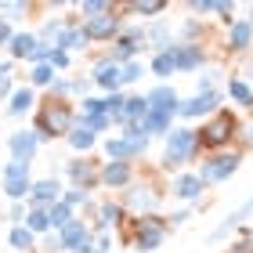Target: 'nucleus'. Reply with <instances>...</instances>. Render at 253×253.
Listing matches in <instances>:
<instances>
[{"label":"nucleus","mask_w":253,"mask_h":253,"mask_svg":"<svg viewBox=\"0 0 253 253\" xmlns=\"http://www.w3.org/2000/svg\"><path fill=\"white\" fill-rule=\"evenodd\" d=\"M76 126V112L69 109V101L62 98H43L33 116V130L40 134V141H54V137H69V130Z\"/></svg>","instance_id":"nucleus-1"},{"label":"nucleus","mask_w":253,"mask_h":253,"mask_svg":"<svg viewBox=\"0 0 253 253\" xmlns=\"http://www.w3.org/2000/svg\"><path fill=\"white\" fill-rule=\"evenodd\" d=\"M199 148L203 152H224V148H232L235 145V137L243 134V126H239V116L235 112H217V116H210L199 130Z\"/></svg>","instance_id":"nucleus-2"},{"label":"nucleus","mask_w":253,"mask_h":253,"mask_svg":"<svg viewBox=\"0 0 253 253\" xmlns=\"http://www.w3.org/2000/svg\"><path fill=\"white\" fill-rule=\"evenodd\" d=\"M199 152H203V148H199V134H195L192 126H177V130H170L167 141H163V170L185 167Z\"/></svg>","instance_id":"nucleus-3"},{"label":"nucleus","mask_w":253,"mask_h":253,"mask_svg":"<svg viewBox=\"0 0 253 253\" xmlns=\"http://www.w3.org/2000/svg\"><path fill=\"white\" fill-rule=\"evenodd\" d=\"M239 163H243V152H239V148H224V152H206L195 174H199V177H203V185L210 188V185H221V181L232 177L235 170H239Z\"/></svg>","instance_id":"nucleus-4"},{"label":"nucleus","mask_w":253,"mask_h":253,"mask_svg":"<svg viewBox=\"0 0 253 253\" xmlns=\"http://www.w3.org/2000/svg\"><path fill=\"white\" fill-rule=\"evenodd\" d=\"M130 232H134V250H159L163 246V239L170 232V221H163V217H156V213H148V217H134V224H130Z\"/></svg>","instance_id":"nucleus-5"},{"label":"nucleus","mask_w":253,"mask_h":253,"mask_svg":"<svg viewBox=\"0 0 253 253\" xmlns=\"http://www.w3.org/2000/svg\"><path fill=\"white\" fill-rule=\"evenodd\" d=\"M148 43V29L145 26H126L120 33V40L112 43V51H109V58L116 62V65H126V62H137V54H141V47Z\"/></svg>","instance_id":"nucleus-6"},{"label":"nucleus","mask_w":253,"mask_h":253,"mask_svg":"<svg viewBox=\"0 0 253 253\" xmlns=\"http://www.w3.org/2000/svg\"><path fill=\"white\" fill-rule=\"evenodd\" d=\"M33 192V177H29V163H18V159H11L4 167V195L15 203H26Z\"/></svg>","instance_id":"nucleus-7"},{"label":"nucleus","mask_w":253,"mask_h":253,"mask_svg":"<svg viewBox=\"0 0 253 253\" xmlns=\"http://www.w3.org/2000/svg\"><path fill=\"white\" fill-rule=\"evenodd\" d=\"M221 112V90H206V94H192L181 101L177 116L181 120H210Z\"/></svg>","instance_id":"nucleus-8"},{"label":"nucleus","mask_w":253,"mask_h":253,"mask_svg":"<svg viewBox=\"0 0 253 253\" xmlns=\"http://www.w3.org/2000/svg\"><path fill=\"white\" fill-rule=\"evenodd\" d=\"M170 54V62H174L177 73H195V69H203L206 62H210V54H206L203 43H174V47H167Z\"/></svg>","instance_id":"nucleus-9"},{"label":"nucleus","mask_w":253,"mask_h":253,"mask_svg":"<svg viewBox=\"0 0 253 253\" xmlns=\"http://www.w3.org/2000/svg\"><path fill=\"white\" fill-rule=\"evenodd\" d=\"M87 33V40H120V33L126 29L123 26V15H120V7L116 11H109V15H98V18H87V22H80Z\"/></svg>","instance_id":"nucleus-10"},{"label":"nucleus","mask_w":253,"mask_h":253,"mask_svg":"<svg viewBox=\"0 0 253 253\" xmlns=\"http://www.w3.org/2000/svg\"><path fill=\"white\" fill-rule=\"evenodd\" d=\"M145 148H148V137L145 134H137V137L116 134V137H109V141H105V156L116 159V163H130V159H137Z\"/></svg>","instance_id":"nucleus-11"},{"label":"nucleus","mask_w":253,"mask_h":253,"mask_svg":"<svg viewBox=\"0 0 253 253\" xmlns=\"http://www.w3.org/2000/svg\"><path fill=\"white\" fill-rule=\"evenodd\" d=\"M126 213H137V217H148V213H156V206H159V192L152 185H134V188H126Z\"/></svg>","instance_id":"nucleus-12"},{"label":"nucleus","mask_w":253,"mask_h":253,"mask_svg":"<svg viewBox=\"0 0 253 253\" xmlns=\"http://www.w3.org/2000/svg\"><path fill=\"white\" fill-rule=\"evenodd\" d=\"M54 203H62V185H58V177L33 181V192H29V199H26L29 210H51Z\"/></svg>","instance_id":"nucleus-13"},{"label":"nucleus","mask_w":253,"mask_h":253,"mask_svg":"<svg viewBox=\"0 0 253 253\" xmlns=\"http://www.w3.org/2000/svg\"><path fill=\"white\" fill-rule=\"evenodd\" d=\"M98 185H105V188H130L134 185V167L109 159V163L98 170Z\"/></svg>","instance_id":"nucleus-14"},{"label":"nucleus","mask_w":253,"mask_h":253,"mask_svg":"<svg viewBox=\"0 0 253 253\" xmlns=\"http://www.w3.org/2000/svg\"><path fill=\"white\" fill-rule=\"evenodd\" d=\"M224 43H228V51H235V54L250 51V47H253V22H250V18H232V22H228Z\"/></svg>","instance_id":"nucleus-15"},{"label":"nucleus","mask_w":253,"mask_h":253,"mask_svg":"<svg viewBox=\"0 0 253 253\" xmlns=\"http://www.w3.org/2000/svg\"><path fill=\"white\" fill-rule=\"evenodd\" d=\"M37 47H40V33H33V29H18V33H15V40L7 43V54H11V62H33Z\"/></svg>","instance_id":"nucleus-16"},{"label":"nucleus","mask_w":253,"mask_h":253,"mask_svg":"<svg viewBox=\"0 0 253 253\" xmlns=\"http://www.w3.org/2000/svg\"><path fill=\"white\" fill-rule=\"evenodd\" d=\"M11 159H18V163H33V156H37V148H40V134L37 130H18V134H11Z\"/></svg>","instance_id":"nucleus-17"},{"label":"nucleus","mask_w":253,"mask_h":253,"mask_svg":"<svg viewBox=\"0 0 253 253\" xmlns=\"http://www.w3.org/2000/svg\"><path fill=\"white\" fill-rule=\"evenodd\" d=\"M90 76H94V84H98L101 90H109V94L123 90V87H120V65L112 62L109 54H105V58H98L94 65H90Z\"/></svg>","instance_id":"nucleus-18"},{"label":"nucleus","mask_w":253,"mask_h":253,"mask_svg":"<svg viewBox=\"0 0 253 253\" xmlns=\"http://www.w3.org/2000/svg\"><path fill=\"white\" fill-rule=\"evenodd\" d=\"M145 98H148V109H156V112H174V116H177L181 101H185V98L177 94V87H170V84H159V87H152Z\"/></svg>","instance_id":"nucleus-19"},{"label":"nucleus","mask_w":253,"mask_h":253,"mask_svg":"<svg viewBox=\"0 0 253 253\" xmlns=\"http://www.w3.org/2000/svg\"><path fill=\"white\" fill-rule=\"evenodd\" d=\"M126 221V206L120 199H105L98 206V217H94V232H112Z\"/></svg>","instance_id":"nucleus-20"},{"label":"nucleus","mask_w":253,"mask_h":253,"mask_svg":"<svg viewBox=\"0 0 253 253\" xmlns=\"http://www.w3.org/2000/svg\"><path fill=\"white\" fill-rule=\"evenodd\" d=\"M94 159L90 156H80V159H73V163L65 167V174H69V181H73V188H94L98 185V174H94Z\"/></svg>","instance_id":"nucleus-21"},{"label":"nucleus","mask_w":253,"mask_h":253,"mask_svg":"<svg viewBox=\"0 0 253 253\" xmlns=\"http://www.w3.org/2000/svg\"><path fill=\"white\" fill-rule=\"evenodd\" d=\"M58 239H62V253H80V250L90 243V239H94V228H87V224L76 217L65 232H58Z\"/></svg>","instance_id":"nucleus-22"},{"label":"nucleus","mask_w":253,"mask_h":253,"mask_svg":"<svg viewBox=\"0 0 253 253\" xmlns=\"http://www.w3.org/2000/svg\"><path fill=\"white\" fill-rule=\"evenodd\" d=\"M87 33H84V26H80V22H62V29H58V37H54V47L58 51H84L87 47Z\"/></svg>","instance_id":"nucleus-23"},{"label":"nucleus","mask_w":253,"mask_h":253,"mask_svg":"<svg viewBox=\"0 0 253 253\" xmlns=\"http://www.w3.org/2000/svg\"><path fill=\"white\" fill-rule=\"evenodd\" d=\"M203 192H206V185H203V177H199V174L177 170V177H174V195H177L181 203H195Z\"/></svg>","instance_id":"nucleus-24"},{"label":"nucleus","mask_w":253,"mask_h":253,"mask_svg":"<svg viewBox=\"0 0 253 253\" xmlns=\"http://www.w3.org/2000/svg\"><path fill=\"white\" fill-rule=\"evenodd\" d=\"M174 112H156V109H148V116L141 120V130L148 134V137H167L170 130H174Z\"/></svg>","instance_id":"nucleus-25"},{"label":"nucleus","mask_w":253,"mask_h":253,"mask_svg":"<svg viewBox=\"0 0 253 253\" xmlns=\"http://www.w3.org/2000/svg\"><path fill=\"white\" fill-rule=\"evenodd\" d=\"M250 213H253V195H250V199H246L243 206H235V210L224 217V221H221V228H217V232H213L210 239H224L228 232H239V228H243V221H246Z\"/></svg>","instance_id":"nucleus-26"},{"label":"nucleus","mask_w":253,"mask_h":253,"mask_svg":"<svg viewBox=\"0 0 253 253\" xmlns=\"http://www.w3.org/2000/svg\"><path fill=\"white\" fill-rule=\"evenodd\" d=\"M65 145L73 148V152H80V156H90V148L98 145V134L90 130V126H73V130H69V137H65Z\"/></svg>","instance_id":"nucleus-27"},{"label":"nucleus","mask_w":253,"mask_h":253,"mask_svg":"<svg viewBox=\"0 0 253 253\" xmlns=\"http://www.w3.org/2000/svg\"><path fill=\"white\" fill-rule=\"evenodd\" d=\"M33 105H37V90L33 87H18L15 94L7 98V116H26Z\"/></svg>","instance_id":"nucleus-28"},{"label":"nucleus","mask_w":253,"mask_h":253,"mask_svg":"<svg viewBox=\"0 0 253 253\" xmlns=\"http://www.w3.org/2000/svg\"><path fill=\"white\" fill-rule=\"evenodd\" d=\"M7 243H11V250H15V253H37V235H33L26 224H15V228H11Z\"/></svg>","instance_id":"nucleus-29"},{"label":"nucleus","mask_w":253,"mask_h":253,"mask_svg":"<svg viewBox=\"0 0 253 253\" xmlns=\"http://www.w3.org/2000/svg\"><path fill=\"white\" fill-rule=\"evenodd\" d=\"M148 43L156 47V54H163L167 47H174V29L167 26V22H156V26H148Z\"/></svg>","instance_id":"nucleus-30"},{"label":"nucleus","mask_w":253,"mask_h":253,"mask_svg":"<svg viewBox=\"0 0 253 253\" xmlns=\"http://www.w3.org/2000/svg\"><path fill=\"white\" fill-rule=\"evenodd\" d=\"M228 98H232L235 105L250 109V105H253V87H250V80H243V76L228 80Z\"/></svg>","instance_id":"nucleus-31"},{"label":"nucleus","mask_w":253,"mask_h":253,"mask_svg":"<svg viewBox=\"0 0 253 253\" xmlns=\"http://www.w3.org/2000/svg\"><path fill=\"white\" fill-rule=\"evenodd\" d=\"M76 123H80V126H90V130H94L98 137L105 134L109 126H116V123H112V116H109V112H76Z\"/></svg>","instance_id":"nucleus-32"},{"label":"nucleus","mask_w":253,"mask_h":253,"mask_svg":"<svg viewBox=\"0 0 253 253\" xmlns=\"http://www.w3.org/2000/svg\"><path fill=\"white\" fill-rule=\"evenodd\" d=\"M145 116H148V98H145V94H126L123 123H141Z\"/></svg>","instance_id":"nucleus-33"},{"label":"nucleus","mask_w":253,"mask_h":253,"mask_svg":"<svg viewBox=\"0 0 253 253\" xmlns=\"http://www.w3.org/2000/svg\"><path fill=\"white\" fill-rule=\"evenodd\" d=\"M167 4L163 0H141V4H123L120 7V15H141V18H156V15H163Z\"/></svg>","instance_id":"nucleus-34"},{"label":"nucleus","mask_w":253,"mask_h":253,"mask_svg":"<svg viewBox=\"0 0 253 253\" xmlns=\"http://www.w3.org/2000/svg\"><path fill=\"white\" fill-rule=\"evenodd\" d=\"M47 213H51V224H54V232H65V228L76 221V206H69L65 199H62V203H54Z\"/></svg>","instance_id":"nucleus-35"},{"label":"nucleus","mask_w":253,"mask_h":253,"mask_svg":"<svg viewBox=\"0 0 253 253\" xmlns=\"http://www.w3.org/2000/svg\"><path fill=\"white\" fill-rule=\"evenodd\" d=\"M26 228H29V232L33 235H47V232H54V224H51V213L47 210H29L26 213Z\"/></svg>","instance_id":"nucleus-36"},{"label":"nucleus","mask_w":253,"mask_h":253,"mask_svg":"<svg viewBox=\"0 0 253 253\" xmlns=\"http://www.w3.org/2000/svg\"><path fill=\"white\" fill-rule=\"evenodd\" d=\"M76 11L84 15V22L87 18H98V15H109V11H116L109 4V0H84V4H76Z\"/></svg>","instance_id":"nucleus-37"},{"label":"nucleus","mask_w":253,"mask_h":253,"mask_svg":"<svg viewBox=\"0 0 253 253\" xmlns=\"http://www.w3.org/2000/svg\"><path fill=\"white\" fill-rule=\"evenodd\" d=\"M54 84V65H33L29 69V87H51Z\"/></svg>","instance_id":"nucleus-38"},{"label":"nucleus","mask_w":253,"mask_h":253,"mask_svg":"<svg viewBox=\"0 0 253 253\" xmlns=\"http://www.w3.org/2000/svg\"><path fill=\"white\" fill-rule=\"evenodd\" d=\"M148 69H152L156 76H163V80L177 73V69H174V62H170V54H167V51H163V54H152V62H148Z\"/></svg>","instance_id":"nucleus-39"},{"label":"nucleus","mask_w":253,"mask_h":253,"mask_svg":"<svg viewBox=\"0 0 253 253\" xmlns=\"http://www.w3.org/2000/svg\"><path fill=\"white\" fill-rule=\"evenodd\" d=\"M141 76H145V65H141V62H126V65H120V87L137 84Z\"/></svg>","instance_id":"nucleus-40"},{"label":"nucleus","mask_w":253,"mask_h":253,"mask_svg":"<svg viewBox=\"0 0 253 253\" xmlns=\"http://www.w3.org/2000/svg\"><path fill=\"white\" fill-rule=\"evenodd\" d=\"M203 33H206L203 22H199V18H188V22H185V29H181V43H199Z\"/></svg>","instance_id":"nucleus-41"},{"label":"nucleus","mask_w":253,"mask_h":253,"mask_svg":"<svg viewBox=\"0 0 253 253\" xmlns=\"http://www.w3.org/2000/svg\"><path fill=\"white\" fill-rule=\"evenodd\" d=\"M62 199H65L69 206H90V188H69Z\"/></svg>","instance_id":"nucleus-42"},{"label":"nucleus","mask_w":253,"mask_h":253,"mask_svg":"<svg viewBox=\"0 0 253 253\" xmlns=\"http://www.w3.org/2000/svg\"><path fill=\"white\" fill-rule=\"evenodd\" d=\"M188 11H192V15H206V18H210V15H217V0H192Z\"/></svg>","instance_id":"nucleus-43"},{"label":"nucleus","mask_w":253,"mask_h":253,"mask_svg":"<svg viewBox=\"0 0 253 253\" xmlns=\"http://www.w3.org/2000/svg\"><path fill=\"white\" fill-rule=\"evenodd\" d=\"M26 11H29V4H7V0H0V18H18Z\"/></svg>","instance_id":"nucleus-44"},{"label":"nucleus","mask_w":253,"mask_h":253,"mask_svg":"<svg viewBox=\"0 0 253 253\" xmlns=\"http://www.w3.org/2000/svg\"><path fill=\"white\" fill-rule=\"evenodd\" d=\"M94 246H98V253H112V232H98Z\"/></svg>","instance_id":"nucleus-45"},{"label":"nucleus","mask_w":253,"mask_h":253,"mask_svg":"<svg viewBox=\"0 0 253 253\" xmlns=\"http://www.w3.org/2000/svg\"><path fill=\"white\" fill-rule=\"evenodd\" d=\"M11 40H15V29H11L7 18H0V47H7Z\"/></svg>","instance_id":"nucleus-46"},{"label":"nucleus","mask_w":253,"mask_h":253,"mask_svg":"<svg viewBox=\"0 0 253 253\" xmlns=\"http://www.w3.org/2000/svg\"><path fill=\"white\" fill-rule=\"evenodd\" d=\"M69 62H73V54H65V51H58V47H54V58H51L54 73H58V69H69Z\"/></svg>","instance_id":"nucleus-47"},{"label":"nucleus","mask_w":253,"mask_h":253,"mask_svg":"<svg viewBox=\"0 0 253 253\" xmlns=\"http://www.w3.org/2000/svg\"><path fill=\"white\" fill-rule=\"evenodd\" d=\"M11 94H15V80L0 73V101H4V98H11Z\"/></svg>","instance_id":"nucleus-48"},{"label":"nucleus","mask_w":253,"mask_h":253,"mask_svg":"<svg viewBox=\"0 0 253 253\" xmlns=\"http://www.w3.org/2000/svg\"><path fill=\"white\" fill-rule=\"evenodd\" d=\"M188 221V210H174L170 213V224H185Z\"/></svg>","instance_id":"nucleus-49"},{"label":"nucleus","mask_w":253,"mask_h":253,"mask_svg":"<svg viewBox=\"0 0 253 253\" xmlns=\"http://www.w3.org/2000/svg\"><path fill=\"white\" fill-rule=\"evenodd\" d=\"M239 137H243V141H246V145L253 148V123H250V126H246V130H243V134H239Z\"/></svg>","instance_id":"nucleus-50"},{"label":"nucleus","mask_w":253,"mask_h":253,"mask_svg":"<svg viewBox=\"0 0 253 253\" xmlns=\"http://www.w3.org/2000/svg\"><path fill=\"white\" fill-rule=\"evenodd\" d=\"M250 22H253V4H250Z\"/></svg>","instance_id":"nucleus-51"},{"label":"nucleus","mask_w":253,"mask_h":253,"mask_svg":"<svg viewBox=\"0 0 253 253\" xmlns=\"http://www.w3.org/2000/svg\"><path fill=\"white\" fill-rule=\"evenodd\" d=\"M250 73H253V58H250Z\"/></svg>","instance_id":"nucleus-52"}]
</instances>
